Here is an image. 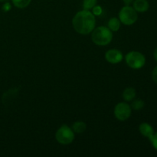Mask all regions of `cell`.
I'll return each mask as SVG.
<instances>
[{"instance_id":"cell-10","label":"cell","mask_w":157,"mask_h":157,"mask_svg":"<svg viewBox=\"0 0 157 157\" xmlns=\"http://www.w3.org/2000/svg\"><path fill=\"white\" fill-rule=\"evenodd\" d=\"M136 96V90L133 87H127L123 93V98L126 101H130Z\"/></svg>"},{"instance_id":"cell-2","label":"cell","mask_w":157,"mask_h":157,"mask_svg":"<svg viewBox=\"0 0 157 157\" xmlns=\"http://www.w3.org/2000/svg\"><path fill=\"white\" fill-rule=\"evenodd\" d=\"M92 41L98 45H107L111 41L113 34L110 29L104 26L97 28L92 33Z\"/></svg>"},{"instance_id":"cell-20","label":"cell","mask_w":157,"mask_h":157,"mask_svg":"<svg viewBox=\"0 0 157 157\" xmlns=\"http://www.w3.org/2000/svg\"><path fill=\"white\" fill-rule=\"evenodd\" d=\"M133 0H124V3H125V4L127 5V6H129V5H130V3L133 2Z\"/></svg>"},{"instance_id":"cell-17","label":"cell","mask_w":157,"mask_h":157,"mask_svg":"<svg viewBox=\"0 0 157 157\" xmlns=\"http://www.w3.org/2000/svg\"><path fill=\"white\" fill-rule=\"evenodd\" d=\"M152 77H153V80L154 82L157 84V66L153 69V73H152Z\"/></svg>"},{"instance_id":"cell-3","label":"cell","mask_w":157,"mask_h":157,"mask_svg":"<svg viewBox=\"0 0 157 157\" xmlns=\"http://www.w3.org/2000/svg\"><path fill=\"white\" fill-rule=\"evenodd\" d=\"M120 21L126 25H130L137 20V13L133 8L127 6L122 8L119 13Z\"/></svg>"},{"instance_id":"cell-6","label":"cell","mask_w":157,"mask_h":157,"mask_svg":"<svg viewBox=\"0 0 157 157\" xmlns=\"http://www.w3.org/2000/svg\"><path fill=\"white\" fill-rule=\"evenodd\" d=\"M131 114V108L126 103H119L115 107L114 115L119 121H124L128 119Z\"/></svg>"},{"instance_id":"cell-14","label":"cell","mask_w":157,"mask_h":157,"mask_svg":"<svg viewBox=\"0 0 157 157\" xmlns=\"http://www.w3.org/2000/svg\"><path fill=\"white\" fill-rule=\"evenodd\" d=\"M131 107L133 110H140L141 109L144 108V102L140 99H137L136 101H133L131 104Z\"/></svg>"},{"instance_id":"cell-18","label":"cell","mask_w":157,"mask_h":157,"mask_svg":"<svg viewBox=\"0 0 157 157\" xmlns=\"http://www.w3.org/2000/svg\"><path fill=\"white\" fill-rule=\"evenodd\" d=\"M101 12H102V9H101V8L100 7V6H97V7H95L94 9V13L95 15H100V14H101Z\"/></svg>"},{"instance_id":"cell-9","label":"cell","mask_w":157,"mask_h":157,"mask_svg":"<svg viewBox=\"0 0 157 157\" xmlns=\"http://www.w3.org/2000/svg\"><path fill=\"white\" fill-rule=\"evenodd\" d=\"M150 5L147 0H135L133 2V9L139 12H144L148 10Z\"/></svg>"},{"instance_id":"cell-22","label":"cell","mask_w":157,"mask_h":157,"mask_svg":"<svg viewBox=\"0 0 157 157\" xmlns=\"http://www.w3.org/2000/svg\"><path fill=\"white\" fill-rule=\"evenodd\" d=\"M9 1V0H0V2H8Z\"/></svg>"},{"instance_id":"cell-15","label":"cell","mask_w":157,"mask_h":157,"mask_svg":"<svg viewBox=\"0 0 157 157\" xmlns=\"http://www.w3.org/2000/svg\"><path fill=\"white\" fill-rule=\"evenodd\" d=\"M98 0H84L83 6L85 9H90L96 5Z\"/></svg>"},{"instance_id":"cell-11","label":"cell","mask_w":157,"mask_h":157,"mask_svg":"<svg viewBox=\"0 0 157 157\" xmlns=\"http://www.w3.org/2000/svg\"><path fill=\"white\" fill-rule=\"evenodd\" d=\"M109 29L113 32H117L119 30L120 26H121V21L117 18H112L108 21Z\"/></svg>"},{"instance_id":"cell-4","label":"cell","mask_w":157,"mask_h":157,"mask_svg":"<svg viewBox=\"0 0 157 157\" xmlns=\"http://www.w3.org/2000/svg\"><path fill=\"white\" fill-rule=\"evenodd\" d=\"M126 62L129 67L133 69H140L146 63L145 57L139 52H130L126 56Z\"/></svg>"},{"instance_id":"cell-5","label":"cell","mask_w":157,"mask_h":157,"mask_svg":"<svg viewBox=\"0 0 157 157\" xmlns=\"http://www.w3.org/2000/svg\"><path fill=\"white\" fill-rule=\"evenodd\" d=\"M75 139L74 131L67 126L64 125L60 127L56 133V140L63 145H67L73 142Z\"/></svg>"},{"instance_id":"cell-13","label":"cell","mask_w":157,"mask_h":157,"mask_svg":"<svg viewBox=\"0 0 157 157\" xmlns=\"http://www.w3.org/2000/svg\"><path fill=\"white\" fill-rule=\"evenodd\" d=\"M12 1L14 6L17 8H19V9L27 7L31 2V0H12Z\"/></svg>"},{"instance_id":"cell-1","label":"cell","mask_w":157,"mask_h":157,"mask_svg":"<svg viewBox=\"0 0 157 157\" xmlns=\"http://www.w3.org/2000/svg\"><path fill=\"white\" fill-rule=\"evenodd\" d=\"M72 23L77 32L81 35H88L95 27V17L89 11L83 10L75 15Z\"/></svg>"},{"instance_id":"cell-8","label":"cell","mask_w":157,"mask_h":157,"mask_svg":"<svg viewBox=\"0 0 157 157\" xmlns=\"http://www.w3.org/2000/svg\"><path fill=\"white\" fill-rule=\"evenodd\" d=\"M140 132L141 133V134L144 135L146 137H148L150 140L153 137V134H154L153 127L147 123H144L140 125Z\"/></svg>"},{"instance_id":"cell-7","label":"cell","mask_w":157,"mask_h":157,"mask_svg":"<svg viewBox=\"0 0 157 157\" xmlns=\"http://www.w3.org/2000/svg\"><path fill=\"white\" fill-rule=\"evenodd\" d=\"M105 58L111 64H117L123 60V55L121 52L117 49H111L106 52Z\"/></svg>"},{"instance_id":"cell-16","label":"cell","mask_w":157,"mask_h":157,"mask_svg":"<svg viewBox=\"0 0 157 157\" xmlns=\"http://www.w3.org/2000/svg\"><path fill=\"white\" fill-rule=\"evenodd\" d=\"M150 141H151L153 147H154L156 150H157V133H155V134H153V137L150 139Z\"/></svg>"},{"instance_id":"cell-19","label":"cell","mask_w":157,"mask_h":157,"mask_svg":"<svg viewBox=\"0 0 157 157\" xmlns=\"http://www.w3.org/2000/svg\"><path fill=\"white\" fill-rule=\"evenodd\" d=\"M2 9L4 11H6V12H8V11H9L11 9V5L9 4V2H6L3 5Z\"/></svg>"},{"instance_id":"cell-21","label":"cell","mask_w":157,"mask_h":157,"mask_svg":"<svg viewBox=\"0 0 157 157\" xmlns=\"http://www.w3.org/2000/svg\"><path fill=\"white\" fill-rule=\"evenodd\" d=\"M153 55H154L155 59H156V61H157V48L154 50V52H153Z\"/></svg>"},{"instance_id":"cell-12","label":"cell","mask_w":157,"mask_h":157,"mask_svg":"<svg viewBox=\"0 0 157 157\" xmlns=\"http://www.w3.org/2000/svg\"><path fill=\"white\" fill-rule=\"evenodd\" d=\"M72 128H73V131L75 132V133H82L85 131L86 124L84 122H81V121H79V122L78 121V122H75L73 124Z\"/></svg>"}]
</instances>
